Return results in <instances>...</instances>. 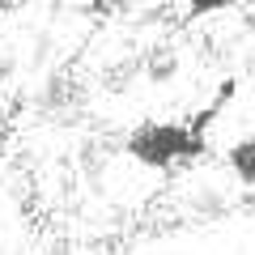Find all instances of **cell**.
<instances>
[{"mask_svg":"<svg viewBox=\"0 0 255 255\" xmlns=\"http://www.w3.org/2000/svg\"><path fill=\"white\" fill-rule=\"evenodd\" d=\"M124 149H128V157H136L149 170H170V166H179V162L200 157L204 149H209V140H196L187 132V124H157V119H149V124H140V128L128 132Z\"/></svg>","mask_w":255,"mask_h":255,"instance_id":"obj_1","label":"cell"},{"mask_svg":"<svg viewBox=\"0 0 255 255\" xmlns=\"http://www.w3.org/2000/svg\"><path fill=\"white\" fill-rule=\"evenodd\" d=\"M226 162H230V170L238 174V183L255 187V136H243V140H234V145L226 149Z\"/></svg>","mask_w":255,"mask_h":255,"instance_id":"obj_2","label":"cell"},{"mask_svg":"<svg viewBox=\"0 0 255 255\" xmlns=\"http://www.w3.org/2000/svg\"><path fill=\"white\" fill-rule=\"evenodd\" d=\"M234 94H238V77H221L217 90H213V98H209V107L226 111V102H234Z\"/></svg>","mask_w":255,"mask_h":255,"instance_id":"obj_3","label":"cell"},{"mask_svg":"<svg viewBox=\"0 0 255 255\" xmlns=\"http://www.w3.org/2000/svg\"><path fill=\"white\" fill-rule=\"evenodd\" d=\"M226 9V0H200V4H191V17H204V13H217Z\"/></svg>","mask_w":255,"mask_h":255,"instance_id":"obj_4","label":"cell"}]
</instances>
